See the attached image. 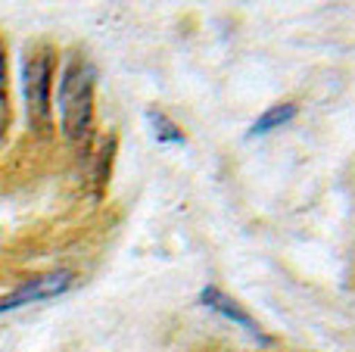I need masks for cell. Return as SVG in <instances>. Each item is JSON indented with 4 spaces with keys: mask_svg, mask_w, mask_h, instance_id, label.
<instances>
[{
    "mask_svg": "<svg viewBox=\"0 0 355 352\" xmlns=\"http://www.w3.org/2000/svg\"><path fill=\"white\" fill-rule=\"evenodd\" d=\"M60 118H62V131L72 143H81L91 131V118H94V66L85 60L81 53H69L66 66L60 72Z\"/></svg>",
    "mask_w": 355,
    "mask_h": 352,
    "instance_id": "obj_1",
    "label": "cell"
},
{
    "mask_svg": "<svg viewBox=\"0 0 355 352\" xmlns=\"http://www.w3.org/2000/svg\"><path fill=\"white\" fill-rule=\"evenodd\" d=\"M50 85H53V50L37 47L22 62V91L35 131H44L50 125Z\"/></svg>",
    "mask_w": 355,
    "mask_h": 352,
    "instance_id": "obj_2",
    "label": "cell"
},
{
    "mask_svg": "<svg viewBox=\"0 0 355 352\" xmlns=\"http://www.w3.org/2000/svg\"><path fill=\"white\" fill-rule=\"evenodd\" d=\"M72 284H75L72 272H50V274H41V278H31L0 299V315L12 312V309H25V306H31V303H44V299L62 297Z\"/></svg>",
    "mask_w": 355,
    "mask_h": 352,
    "instance_id": "obj_3",
    "label": "cell"
},
{
    "mask_svg": "<svg viewBox=\"0 0 355 352\" xmlns=\"http://www.w3.org/2000/svg\"><path fill=\"white\" fill-rule=\"evenodd\" d=\"M200 299H202V306H209L212 312H218V315H225L227 322H234V324H240V328L246 331L250 337H256V340H262V343H268V337L262 334V328L256 324V318L252 315H246L243 309H240L237 303H234L227 293H221L218 287H206V290L200 293Z\"/></svg>",
    "mask_w": 355,
    "mask_h": 352,
    "instance_id": "obj_4",
    "label": "cell"
},
{
    "mask_svg": "<svg viewBox=\"0 0 355 352\" xmlns=\"http://www.w3.org/2000/svg\"><path fill=\"white\" fill-rule=\"evenodd\" d=\"M296 116V106L293 103H277V106H271V109H265L262 116L252 122V128H250V137H262V134H271V131H277V128H284V125L290 122V118Z\"/></svg>",
    "mask_w": 355,
    "mask_h": 352,
    "instance_id": "obj_5",
    "label": "cell"
},
{
    "mask_svg": "<svg viewBox=\"0 0 355 352\" xmlns=\"http://www.w3.org/2000/svg\"><path fill=\"white\" fill-rule=\"evenodd\" d=\"M150 125H153V137L159 143H175V147H181L187 137H184V131L178 128V125L172 122V118L166 116V112H150Z\"/></svg>",
    "mask_w": 355,
    "mask_h": 352,
    "instance_id": "obj_6",
    "label": "cell"
},
{
    "mask_svg": "<svg viewBox=\"0 0 355 352\" xmlns=\"http://www.w3.org/2000/svg\"><path fill=\"white\" fill-rule=\"evenodd\" d=\"M10 128V97H6V50L0 44V143Z\"/></svg>",
    "mask_w": 355,
    "mask_h": 352,
    "instance_id": "obj_7",
    "label": "cell"
}]
</instances>
